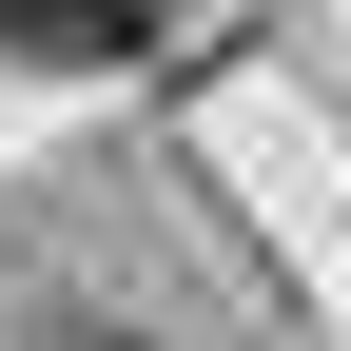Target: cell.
Segmentation results:
<instances>
[{
	"instance_id": "1",
	"label": "cell",
	"mask_w": 351,
	"mask_h": 351,
	"mask_svg": "<svg viewBox=\"0 0 351 351\" xmlns=\"http://www.w3.org/2000/svg\"><path fill=\"white\" fill-rule=\"evenodd\" d=\"M0 39H20V59H137L156 0H0Z\"/></svg>"
}]
</instances>
